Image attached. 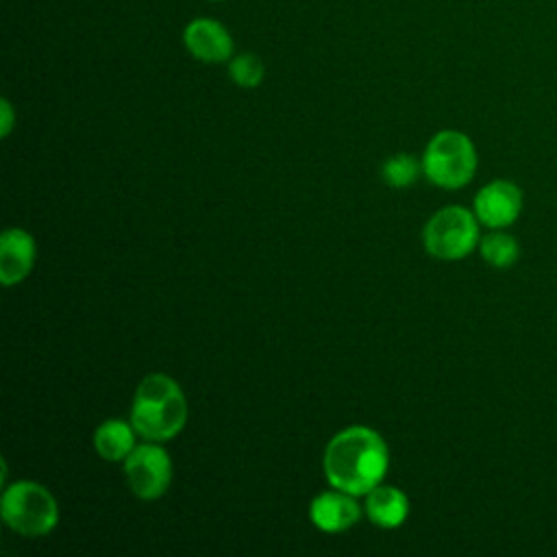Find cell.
I'll return each instance as SVG.
<instances>
[{
	"instance_id": "6da1fadb",
	"label": "cell",
	"mask_w": 557,
	"mask_h": 557,
	"mask_svg": "<svg viewBox=\"0 0 557 557\" xmlns=\"http://www.w3.org/2000/svg\"><path fill=\"white\" fill-rule=\"evenodd\" d=\"M389 463L387 444L368 426H346L331 437L324 448V476L326 481L352 496H366L376 487Z\"/></svg>"
},
{
	"instance_id": "7a4b0ae2",
	"label": "cell",
	"mask_w": 557,
	"mask_h": 557,
	"mask_svg": "<svg viewBox=\"0 0 557 557\" xmlns=\"http://www.w3.org/2000/svg\"><path fill=\"white\" fill-rule=\"evenodd\" d=\"M187 422V400L181 385L161 372L148 374L135 389L131 424L146 442H168Z\"/></svg>"
},
{
	"instance_id": "3957f363",
	"label": "cell",
	"mask_w": 557,
	"mask_h": 557,
	"mask_svg": "<svg viewBox=\"0 0 557 557\" xmlns=\"http://www.w3.org/2000/svg\"><path fill=\"white\" fill-rule=\"evenodd\" d=\"M0 511L4 524L24 537L46 535L59 522L57 498L35 481H15L7 485Z\"/></svg>"
},
{
	"instance_id": "277c9868",
	"label": "cell",
	"mask_w": 557,
	"mask_h": 557,
	"mask_svg": "<svg viewBox=\"0 0 557 557\" xmlns=\"http://www.w3.org/2000/svg\"><path fill=\"white\" fill-rule=\"evenodd\" d=\"M424 176L444 189L468 185L476 172V150L468 135L459 131H440L431 137L422 154Z\"/></svg>"
},
{
	"instance_id": "5b68a950",
	"label": "cell",
	"mask_w": 557,
	"mask_h": 557,
	"mask_svg": "<svg viewBox=\"0 0 557 557\" xmlns=\"http://www.w3.org/2000/svg\"><path fill=\"white\" fill-rule=\"evenodd\" d=\"M424 248L442 261L468 257L479 244V220L472 211L459 205L435 211L422 231Z\"/></svg>"
},
{
	"instance_id": "8992f818",
	"label": "cell",
	"mask_w": 557,
	"mask_h": 557,
	"mask_svg": "<svg viewBox=\"0 0 557 557\" xmlns=\"http://www.w3.org/2000/svg\"><path fill=\"white\" fill-rule=\"evenodd\" d=\"M124 474L131 492L141 500L163 496L172 481V459L161 442H146L124 459Z\"/></svg>"
},
{
	"instance_id": "52a82bcc",
	"label": "cell",
	"mask_w": 557,
	"mask_h": 557,
	"mask_svg": "<svg viewBox=\"0 0 557 557\" xmlns=\"http://www.w3.org/2000/svg\"><path fill=\"white\" fill-rule=\"evenodd\" d=\"M522 209V191L511 181H492L474 196V215L490 228H505L516 222Z\"/></svg>"
},
{
	"instance_id": "ba28073f",
	"label": "cell",
	"mask_w": 557,
	"mask_h": 557,
	"mask_svg": "<svg viewBox=\"0 0 557 557\" xmlns=\"http://www.w3.org/2000/svg\"><path fill=\"white\" fill-rule=\"evenodd\" d=\"M183 44L191 57L205 63H222L233 54L231 33L215 20L198 17L183 30Z\"/></svg>"
},
{
	"instance_id": "9c48e42d",
	"label": "cell",
	"mask_w": 557,
	"mask_h": 557,
	"mask_svg": "<svg viewBox=\"0 0 557 557\" xmlns=\"http://www.w3.org/2000/svg\"><path fill=\"white\" fill-rule=\"evenodd\" d=\"M309 518L313 527L324 533H339L355 527L361 518V507L352 494L342 490H331L318 494L309 505Z\"/></svg>"
},
{
	"instance_id": "30bf717a",
	"label": "cell",
	"mask_w": 557,
	"mask_h": 557,
	"mask_svg": "<svg viewBox=\"0 0 557 557\" xmlns=\"http://www.w3.org/2000/svg\"><path fill=\"white\" fill-rule=\"evenodd\" d=\"M35 239L24 228H7L0 237V281L4 287L22 283L35 265Z\"/></svg>"
},
{
	"instance_id": "8fae6325",
	"label": "cell",
	"mask_w": 557,
	"mask_h": 557,
	"mask_svg": "<svg viewBox=\"0 0 557 557\" xmlns=\"http://www.w3.org/2000/svg\"><path fill=\"white\" fill-rule=\"evenodd\" d=\"M366 513L381 529H396L409 516L405 492L394 485H376L366 494Z\"/></svg>"
},
{
	"instance_id": "7c38bea8",
	"label": "cell",
	"mask_w": 557,
	"mask_h": 557,
	"mask_svg": "<svg viewBox=\"0 0 557 557\" xmlns=\"http://www.w3.org/2000/svg\"><path fill=\"white\" fill-rule=\"evenodd\" d=\"M135 435L137 431L133 424L122 422L117 418L104 420L94 433L96 453L107 461H124L137 446Z\"/></svg>"
},
{
	"instance_id": "4fadbf2b",
	"label": "cell",
	"mask_w": 557,
	"mask_h": 557,
	"mask_svg": "<svg viewBox=\"0 0 557 557\" xmlns=\"http://www.w3.org/2000/svg\"><path fill=\"white\" fill-rule=\"evenodd\" d=\"M479 248H481V257L492 268H511L520 257V246H518L516 237L509 233H503L498 228L487 233L479 242Z\"/></svg>"
},
{
	"instance_id": "5bb4252c",
	"label": "cell",
	"mask_w": 557,
	"mask_h": 557,
	"mask_svg": "<svg viewBox=\"0 0 557 557\" xmlns=\"http://www.w3.org/2000/svg\"><path fill=\"white\" fill-rule=\"evenodd\" d=\"M420 170H422V163H418L411 154L400 152V154H392L383 163L381 176L389 187H409L418 178Z\"/></svg>"
},
{
	"instance_id": "9a60e30c",
	"label": "cell",
	"mask_w": 557,
	"mask_h": 557,
	"mask_svg": "<svg viewBox=\"0 0 557 557\" xmlns=\"http://www.w3.org/2000/svg\"><path fill=\"white\" fill-rule=\"evenodd\" d=\"M228 74L235 85L250 89L263 81V63L257 54L244 52V54H237L235 59H231Z\"/></svg>"
},
{
	"instance_id": "2e32d148",
	"label": "cell",
	"mask_w": 557,
	"mask_h": 557,
	"mask_svg": "<svg viewBox=\"0 0 557 557\" xmlns=\"http://www.w3.org/2000/svg\"><path fill=\"white\" fill-rule=\"evenodd\" d=\"M0 115H2L0 117V135L7 137L13 128V107L7 98H2V102H0Z\"/></svg>"
}]
</instances>
